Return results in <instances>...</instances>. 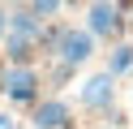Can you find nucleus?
<instances>
[{
	"label": "nucleus",
	"instance_id": "nucleus-1",
	"mask_svg": "<svg viewBox=\"0 0 133 129\" xmlns=\"http://www.w3.org/2000/svg\"><path fill=\"white\" fill-rule=\"evenodd\" d=\"M0 90L9 95V103H17V108H35L39 103V73L30 65H9L0 73Z\"/></svg>",
	"mask_w": 133,
	"mask_h": 129
},
{
	"label": "nucleus",
	"instance_id": "nucleus-2",
	"mask_svg": "<svg viewBox=\"0 0 133 129\" xmlns=\"http://www.w3.org/2000/svg\"><path fill=\"white\" fill-rule=\"evenodd\" d=\"M95 56V34L90 30H77V26H64L60 34V47H56V60H64V65H86V60Z\"/></svg>",
	"mask_w": 133,
	"mask_h": 129
},
{
	"label": "nucleus",
	"instance_id": "nucleus-3",
	"mask_svg": "<svg viewBox=\"0 0 133 129\" xmlns=\"http://www.w3.org/2000/svg\"><path fill=\"white\" fill-rule=\"evenodd\" d=\"M77 99H82V108H90V112H112V103H116V77H112V73L86 77Z\"/></svg>",
	"mask_w": 133,
	"mask_h": 129
},
{
	"label": "nucleus",
	"instance_id": "nucleus-4",
	"mask_svg": "<svg viewBox=\"0 0 133 129\" xmlns=\"http://www.w3.org/2000/svg\"><path fill=\"white\" fill-rule=\"evenodd\" d=\"M86 30L95 34V39L120 34V4H116V0H95V4L86 9Z\"/></svg>",
	"mask_w": 133,
	"mask_h": 129
},
{
	"label": "nucleus",
	"instance_id": "nucleus-5",
	"mask_svg": "<svg viewBox=\"0 0 133 129\" xmlns=\"http://www.w3.org/2000/svg\"><path fill=\"white\" fill-rule=\"evenodd\" d=\"M30 125H35V129H69V103H64L60 95L39 99L35 112H30Z\"/></svg>",
	"mask_w": 133,
	"mask_h": 129
},
{
	"label": "nucleus",
	"instance_id": "nucleus-6",
	"mask_svg": "<svg viewBox=\"0 0 133 129\" xmlns=\"http://www.w3.org/2000/svg\"><path fill=\"white\" fill-rule=\"evenodd\" d=\"M9 30H13V34H26V39H35V43H39L43 17H39L30 4H22V9H9Z\"/></svg>",
	"mask_w": 133,
	"mask_h": 129
},
{
	"label": "nucleus",
	"instance_id": "nucleus-7",
	"mask_svg": "<svg viewBox=\"0 0 133 129\" xmlns=\"http://www.w3.org/2000/svg\"><path fill=\"white\" fill-rule=\"evenodd\" d=\"M4 56H9V65H30V56H35V39H26V34H4Z\"/></svg>",
	"mask_w": 133,
	"mask_h": 129
},
{
	"label": "nucleus",
	"instance_id": "nucleus-8",
	"mask_svg": "<svg viewBox=\"0 0 133 129\" xmlns=\"http://www.w3.org/2000/svg\"><path fill=\"white\" fill-rule=\"evenodd\" d=\"M107 73H112V77L133 73V43H120V47H112V56H107Z\"/></svg>",
	"mask_w": 133,
	"mask_h": 129
},
{
	"label": "nucleus",
	"instance_id": "nucleus-9",
	"mask_svg": "<svg viewBox=\"0 0 133 129\" xmlns=\"http://www.w3.org/2000/svg\"><path fill=\"white\" fill-rule=\"evenodd\" d=\"M26 4H30V9H35V13L47 22V17H56V13H60V4H64V0H26Z\"/></svg>",
	"mask_w": 133,
	"mask_h": 129
},
{
	"label": "nucleus",
	"instance_id": "nucleus-10",
	"mask_svg": "<svg viewBox=\"0 0 133 129\" xmlns=\"http://www.w3.org/2000/svg\"><path fill=\"white\" fill-rule=\"evenodd\" d=\"M9 34V9H4V0H0V39Z\"/></svg>",
	"mask_w": 133,
	"mask_h": 129
},
{
	"label": "nucleus",
	"instance_id": "nucleus-11",
	"mask_svg": "<svg viewBox=\"0 0 133 129\" xmlns=\"http://www.w3.org/2000/svg\"><path fill=\"white\" fill-rule=\"evenodd\" d=\"M0 129H13V120H9V116H4V112H0Z\"/></svg>",
	"mask_w": 133,
	"mask_h": 129
}]
</instances>
